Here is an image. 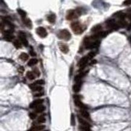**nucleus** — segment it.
<instances>
[{"instance_id": "nucleus-43", "label": "nucleus", "mask_w": 131, "mask_h": 131, "mask_svg": "<svg viewBox=\"0 0 131 131\" xmlns=\"http://www.w3.org/2000/svg\"><path fill=\"white\" fill-rule=\"evenodd\" d=\"M127 18H128L129 20H131V14H130V15H128V16H127Z\"/></svg>"}, {"instance_id": "nucleus-22", "label": "nucleus", "mask_w": 131, "mask_h": 131, "mask_svg": "<svg viewBox=\"0 0 131 131\" xmlns=\"http://www.w3.org/2000/svg\"><path fill=\"white\" fill-rule=\"evenodd\" d=\"M20 59H21L22 61H24V62H26L28 60V55H27L26 53H22L21 55H20V57H19Z\"/></svg>"}, {"instance_id": "nucleus-20", "label": "nucleus", "mask_w": 131, "mask_h": 131, "mask_svg": "<svg viewBox=\"0 0 131 131\" xmlns=\"http://www.w3.org/2000/svg\"><path fill=\"white\" fill-rule=\"evenodd\" d=\"M15 38V36L12 34H4V38L3 39L6 40V41L10 42Z\"/></svg>"}, {"instance_id": "nucleus-27", "label": "nucleus", "mask_w": 131, "mask_h": 131, "mask_svg": "<svg viewBox=\"0 0 131 131\" xmlns=\"http://www.w3.org/2000/svg\"><path fill=\"white\" fill-rule=\"evenodd\" d=\"M38 62V61L36 59H30L28 61L27 65H28V66H29V67H32V66L35 65L36 64H37Z\"/></svg>"}, {"instance_id": "nucleus-28", "label": "nucleus", "mask_w": 131, "mask_h": 131, "mask_svg": "<svg viewBox=\"0 0 131 131\" xmlns=\"http://www.w3.org/2000/svg\"><path fill=\"white\" fill-rule=\"evenodd\" d=\"M17 12L19 14V15L21 16L22 18H26L27 14H26V12L24 11V10H22V9H17Z\"/></svg>"}, {"instance_id": "nucleus-14", "label": "nucleus", "mask_w": 131, "mask_h": 131, "mask_svg": "<svg viewBox=\"0 0 131 131\" xmlns=\"http://www.w3.org/2000/svg\"><path fill=\"white\" fill-rule=\"evenodd\" d=\"M22 21H23L24 24L26 25V27L29 28H32V22L29 18H22Z\"/></svg>"}, {"instance_id": "nucleus-34", "label": "nucleus", "mask_w": 131, "mask_h": 131, "mask_svg": "<svg viewBox=\"0 0 131 131\" xmlns=\"http://www.w3.org/2000/svg\"><path fill=\"white\" fill-rule=\"evenodd\" d=\"M71 123L72 126L75 125V117L73 114H72L71 116Z\"/></svg>"}, {"instance_id": "nucleus-31", "label": "nucleus", "mask_w": 131, "mask_h": 131, "mask_svg": "<svg viewBox=\"0 0 131 131\" xmlns=\"http://www.w3.org/2000/svg\"><path fill=\"white\" fill-rule=\"evenodd\" d=\"M45 121H46V119H45V117L43 116V115H41V116L38 117V122L39 123H44L45 122Z\"/></svg>"}, {"instance_id": "nucleus-1", "label": "nucleus", "mask_w": 131, "mask_h": 131, "mask_svg": "<svg viewBox=\"0 0 131 131\" xmlns=\"http://www.w3.org/2000/svg\"><path fill=\"white\" fill-rule=\"evenodd\" d=\"M57 37L59 39L68 41L71 38V34L67 29H63L59 32V33H57Z\"/></svg>"}, {"instance_id": "nucleus-24", "label": "nucleus", "mask_w": 131, "mask_h": 131, "mask_svg": "<svg viewBox=\"0 0 131 131\" xmlns=\"http://www.w3.org/2000/svg\"><path fill=\"white\" fill-rule=\"evenodd\" d=\"M14 45L16 49H20L22 48V43L20 40H15L14 41Z\"/></svg>"}, {"instance_id": "nucleus-13", "label": "nucleus", "mask_w": 131, "mask_h": 131, "mask_svg": "<svg viewBox=\"0 0 131 131\" xmlns=\"http://www.w3.org/2000/svg\"><path fill=\"white\" fill-rule=\"evenodd\" d=\"M81 85H82V82H76V83L75 85H73V91L74 92L77 93V92H79L80 91V88H81Z\"/></svg>"}, {"instance_id": "nucleus-7", "label": "nucleus", "mask_w": 131, "mask_h": 131, "mask_svg": "<svg viewBox=\"0 0 131 131\" xmlns=\"http://www.w3.org/2000/svg\"><path fill=\"white\" fill-rule=\"evenodd\" d=\"M88 60H89V59L87 56L83 57L79 61V62H78L77 66L80 67L81 69H83V68L85 67V66H86V63H87L88 62Z\"/></svg>"}, {"instance_id": "nucleus-6", "label": "nucleus", "mask_w": 131, "mask_h": 131, "mask_svg": "<svg viewBox=\"0 0 131 131\" xmlns=\"http://www.w3.org/2000/svg\"><path fill=\"white\" fill-rule=\"evenodd\" d=\"M36 32L37 34L41 38H45L47 36V32L45 30V28L42 27H39L36 29Z\"/></svg>"}, {"instance_id": "nucleus-32", "label": "nucleus", "mask_w": 131, "mask_h": 131, "mask_svg": "<svg viewBox=\"0 0 131 131\" xmlns=\"http://www.w3.org/2000/svg\"><path fill=\"white\" fill-rule=\"evenodd\" d=\"M95 55H96V53H95L94 51H91V52H90L88 54L87 57H88L89 59H92L94 57Z\"/></svg>"}, {"instance_id": "nucleus-8", "label": "nucleus", "mask_w": 131, "mask_h": 131, "mask_svg": "<svg viewBox=\"0 0 131 131\" xmlns=\"http://www.w3.org/2000/svg\"><path fill=\"white\" fill-rule=\"evenodd\" d=\"M59 47L60 50L61 52H62L64 54H67L69 51V48H68V45H66L64 43H59Z\"/></svg>"}, {"instance_id": "nucleus-29", "label": "nucleus", "mask_w": 131, "mask_h": 131, "mask_svg": "<svg viewBox=\"0 0 131 131\" xmlns=\"http://www.w3.org/2000/svg\"><path fill=\"white\" fill-rule=\"evenodd\" d=\"M26 75H27V78H28V79H30V80H34V79H35V76H34V74H33L32 72L31 71H28L27 73V74H26Z\"/></svg>"}, {"instance_id": "nucleus-16", "label": "nucleus", "mask_w": 131, "mask_h": 131, "mask_svg": "<svg viewBox=\"0 0 131 131\" xmlns=\"http://www.w3.org/2000/svg\"><path fill=\"white\" fill-rule=\"evenodd\" d=\"M56 16L55 14H51L47 16V21L50 24H54L56 21Z\"/></svg>"}, {"instance_id": "nucleus-3", "label": "nucleus", "mask_w": 131, "mask_h": 131, "mask_svg": "<svg viewBox=\"0 0 131 131\" xmlns=\"http://www.w3.org/2000/svg\"><path fill=\"white\" fill-rule=\"evenodd\" d=\"M79 16H80V15L77 12V10H70L67 13L66 18L68 21H71L74 19L77 18Z\"/></svg>"}, {"instance_id": "nucleus-21", "label": "nucleus", "mask_w": 131, "mask_h": 131, "mask_svg": "<svg viewBox=\"0 0 131 131\" xmlns=\"http://www.w3.org/2000/svg\"><path fill=\"white\" fill-rule=\"evenodd\" d=\"M118 25L119 27H121V28H124L127 26V23L124 20H120L117 22Z\"/></svg>"}, {"instance_id": "nucleus-35", "label": "nucleus", "mask_w": 131, "mask_h": 131, "mask_svg": "<svg viewBox=\"0 0 131 131\" xmlns=\"http://www.w3.org/2000/svg\"><path fill=\"white\" fill-rule=\"evenodd\" d=\"M36 117H37V115L35 113L31 112L29 114V117L32 120H34V119H35L36 118Z\"/></svg>"}, {"instance_id": "nucleus-5", "label": "nucleus", "mask_w": 131, "mask_h": 131, "mask_svg": "<svg viewBox=\"0 0 131 131\" xmlns=\"http://www.w3.org/2000/svg\"><path fill=\"white\" fill-rule=\"evenodd\" d=\"M18 38H19V39H20V41L21 42V43H22V44L24 45V47L28 46V41H27V38H26V34H25L24 32H21V31H20V32H19Z\"/></svg>"}, {"instance_id": "nucleus-11", "label": "nucleus", "mask_w": 131, "mask_h": 131, "mask_svg": "<svg viewBox=\"0 0 131 131\" xmlns=\"http://www.w3.org/2000/svg\"><path fill=\"white\" fill-rule=\"evenodd\" d=\"M100 44V41L98 39L97 40H95V41L91 42V44H90V46H89L88 48V49H93V48H96L98 47Z\"/></svg>"}, {"instance_id": "nucleus-15", "label": "nucleus", "mask_w": 131, "mask_h": 131, "mask_svg": "<svg viewBox=\"0 0 131 131\" xmlns=\"http://www.w3.org/2000/svg\"><path fill=\"white\" fill-rule=\"evenodd\" d=\"M114 16L117 18H120V20H124L125 18L126 17V14L121 12H118L114 14Z\"/></svg>"}, {"instance_id": "nucleus-44", "label": "nucleus", "mask_w": 131, "mask_h": 131, "mask_svg": "<svg viewBox=\"0 0 131 131\" xmlns=\"http://www.w3.org/2000/svg\"><path fill=\"white\" fill-rule=\"evenodd\" d=\"M128 39H129V42L131 43V36L129 37Z\"/></svg>"}, {"instance_id": "nucleus-26", "label": "nucleus", "mask_w": 131, "mask_h": 131, "mask_svg": "<svg viewBox=\"0 0 131 131\" xmlns=\"http://www.w3.org/2000/svg\"><path fill=\"white\" fill-rule=\"evenodd\" d=\"M45 127V126L44 125H41V126H33L31 128L30 131H41V130H43Z\"/></svg>"}, {"instance_id": "nucleus-40", "label": "nucleus", "mask_w": 131, "mask_h": 131, "mask_svg": "<svg viewBox=\"0 0 131 131\" xmlns=\"http://www.w3.org/2000/svg\"><path fill=\"white\" fill-rule=\"evenodd\" d=\"M43 93H39V94H36V95H34V97H40V96H43Z\"/></svg>"}, {"instance_id": "nucleus-37", "label": "nucleus", "mask_w": 131, "mask_h": 131, "mask_svg": "<svg viewBox=\"0 0 131 131\" xmlns=\"http://www.w3.org/2000/svg\"><path fill=\"white\" fill-rule=\"evenodd\" d=\"M33 73H34L35 74H36V75H38V77L40 76L41 73L38 68H34V69H33Z\"/></svg>"}, {"instance_id": "nucleus-36", "label": "nucleus", "mask_w": 131, "mask_h": 131, "mask_svg": "<svg viewBox=\"0 0 131 131\" xmlns=\"http://www.w3.org/2000/svg\"><path fill=\"white\" fill-rule=\"evenodd\" d=\"M124 6H130L131 5V0H124L123 3Z\"/></svg>"}, {"instance_id": "nucleus-30", "label": "nucleus", "mask_w": 131, "mask_h": 131, "mask_svg": "<svg viewBox=\"0 0 131 131\" xmlns=\"http://www.w3.org/2000/svg\"><path fill=\"white\" fill-rule=\"evenodd\" d=\"M90 127L88 126H83V125H82L79 127V129L80 131H90Z\"/></svg>"}, {"instance_id": "nucleus-19", "label": "nucleus", "mask_w": 131, "mask_h": 131, "mask_svg": "<svg viewBox=\"0 0 131 131\" xmlns=\"http://www.w3.org/2000/svg\"><path fill=\"white\" fill-rule=\"evenodd\" d=\"M102 28V27L101 25L97 24V25H96V26H94V27L91 28V32H94V33H97V32H100Z\"/></svg>"}, {"instance_id": "nucleus-39", "label": "nucleus", "mask_w": 131, "mask_h": 131, "mask_svg": "<svg viewBox=\"0 0 131 131\" xmlns=\"http://www.w3.org/2000/svg\"><path fill=\"white\" fill-rule=\"evenodd\" d=\"M19 71L21 72V73H23L24 71V68L23 67H20L19 68Z\"/></svg>"}, {"instance_id": "nucleus-42", "label": "nucleus", "mask_w": 131, "mask_h": 131, "mask_svg": "<svg viewBox=\"0 0 131 131\" xmlns=\"http://www.w3.org/2000/svg\"><path fill=\"white\" fill-rule=\"evenodd\" d=\"M131 29V24H130L128 26V28H127V30H130Z\"/></svg>"}, {"instance_id": "nucleus-10", "label": "nucleus", "mask_w": 131, "mask_h": 131, "mask_svg": "<svg viewBox=\"0 0 131 131\" xmlns=\"http://www.w3.org/2000/svg\"><path fill=\"white\" fill-rule=\"evenodd\" d=\"M43 102H44V99H37L36 100L33 101L32 103H31L30 104L29 107L30 108H34L38 106L41 104Z\"/></svg>"}, {"instance_id": "nucleus-17", "label": "nucleus", "mask_w": 131, "mask_h": 131, "mask_svg": "<svg viewBox=\"0 0 131 131\" xmlns=\"http://www.w3.org/2000/svg\"><path fill=\"white\" fill-rule=\"evenodd\" d=\"M80 114H81V115H82L84 118L90 120V114L88 113V112L86 111V109H81V110H80Z\"/></svg>"}, {"instance_id": "nucleus-41", "label": "nucleus", "mask_w": 131, "mask_h": 131, "mask_svg": "<svg viewBox=\"0 0 131 131\" xmlns=\"http://www.w3.org/2000/svg\"><path fill=\"white\" fill-rule=\"evenodd\" d=\"M97 63V61H96V60H93V61H92V62H91V64H94V63Z\"/></svg>"}, {"instance_id": "nucleus-25", "label": "nucleus", "mask_w": 131, "mask_h": 131, "mask_svg": "<svg viewBox=\"0 0 131 131\" xmlns=\"http://www.w3.org/2000/svg\"><path fill=\"white\" fill-rule=\"evenodd\" d=\"M85 75V73H80V74H78V75H77L76 76L74 77V80H75V82H80L81 81V79H82V77Z\"/></svg>"}, {"instance_id": "nucleus-23", "label": "nucleus", "mask_w": 131, "mask_h": 131, "mask_svg": "<svg viewBox=\"0 0 131 131\" xmlns=\"http://www.w3.org/2000/svg\"><path fill=\"white\" fill-rule=\"evenodd\" d=\"M45 110V107L44 106L41 105V104L35 108V112L37 113L42 112L44 111Z\"/></svg>"}, {"instance_id": "nucleus-18", "label": "nucleus", "mask_w": 131, "mask_h": 131, "mask_svg": "<svg viewBox=\"0 0 131 131\" xmlns=\"http://www.w3.org/2000/svg\"><path fill=\"white\" fill-rule=\"evenodd\" d=\"M77 120H78V121H79V123L80 124H81V125H83V126H88V127H90V124H89L87 121H86L85 120H83V118H82L80 117L79 115H77Z\"/></svg>"}, {"instance_id": "nucleus-2", "label": "nucleus", "mask_w": 131, "mask_h": 131, "mask_svg": "<svg viewBox=\"0 0 131 131\" xmlns=\"http://www.w3.org/2000/svg\"><path fill=\"white\" fill-rule=\"evenodd\" d=\"M71 27L76 34H80L83 33V28L79 22H74L71 24Z\"/></svg>"}, {"instance_id": "nucleus-9", "label": "nucleus", "mask_w": 131, "mask_h": 131, "mask_svg": "<svg viewBox=\"0 0 131 131\" xmlns=\"http://www.w3.org/2000/svg\"><path fill=\"white\" fill-rule=\"evenodd\" d=\"M74 103L75 104L76 106H77V107H79L80 109H87L88 107L85 105V104L82 103L81 101L80 100V99H74Z\"/></svg>"}, {"instance_id": "nucleus-33", "label": "nucleus", "mask_w": 131, "mask_h": 131, "mask_svg": "<svg viewBox=\"0 0 131 131\" xmlns=\"http://www.w3.org/2000/svg\"><path fill=\"white\" fill-rule=\"evenodd\" d=\"M34 83L36 84V85H44V83H45V81H44V80H42V79H39V80H37L36 81L34 82Z\"/></svg>"}, {"instance_id": "nucleus-38", "label": "nucleus", "mask_w": 131, "mask_h": 131, "mask_svg": "<svg viewBox=\"0 0 131 131\" xmlns=\"http://www.w3.org/2000/svg\"><path fill=\"white\" fill-rule=\"evenodd\" d=\"M30 55L32 56H36V53L34 51H33V50H30Z\"/></svg>"}, {"instance_id": "nucleus-4", "label": "nucleus", "mask_w": 131, "mask_h": 131, "mask_svg": "<svg viewBox=\"0 0 131 131\" xmlns=\"http://www.w3.org/2000/svg\"><path fill=\"white\" fill-rule=\"evenodd\" d=\"M106 27L108 28L111 30H117L120 27L118 25V24L115 23V21L114 19H110V20H108L106 22Z\"/></svg>"}, {"instance_id": "nucleus-12", "label": "nucleus", "mask_w": 131, "mask_h": 131, "mask_svg": "<svg viewBox=\"0 0 131 131\" xmlns=\"http://www.w3.org/2000/svg\"><path fill=\"white\" fill-rule=\"evenodd\" d=\"M29 87L33 91H40L42 90V86H38V85H36L34 83L30 84Z\"/></svg>"}]
</instances>
